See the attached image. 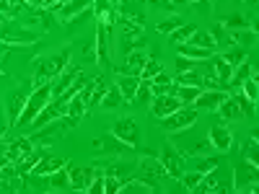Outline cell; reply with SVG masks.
<instances>
[{
  "mask_svg": "<svg viewBox=\"0 0 259 194\" xmlns=\"http://www.w3.org/2000/svg\"><path fill=\"white\" fill-rule=\"evenodd\" d=\"M215 168H218V158H200V166H197V171H200V174H210V171H215Z\"/></svg>",
  "mask_w": 259,
  "mask_h": 194,
  "instance_id": "48",
  "label": "cell"
},
{
  "mask_svg": "<svg viewBox=\"0 0 259 194\" xmlns=\"http://www.w3.org/2000/svg\"><path fill=\"white\" fill-rule=\"evenodd\" d=\"M210 145L215 150H221V153H228L231 145H233V135L228 132L226 127H210V135H207Z\"/></svg>",
  "mask_w": 259,
  "mask_h": 194,
  "instance_id": "15",
  "label": "cell"
},
{
  "mask_svg": "<svg viewBox=\"0 0 259 194\" xmlns=\"http://www.w3.org/2000/svg\"><path fill=\"white\" fill-rule=\"evenodd\" d=\"M50 184L52 191H62V189H70V176H68V168H57L55 174H50Z\"/></svg>",
  "mask_w": 259,
  "mask_h": 194,
  "instance_id": "31",
  "label": "cell"
},
{
  "mask_svg": "<svg viewBox=\"0 0 259 194\" xmlns=\"http://www.w3.org/2000/svg\"><path fill=\"white\" fill-rule=\"evenodd\" d=\"M150 101H153V93H150V80H140L138 93H135V99H133V106H135V104H150Z\"/></svg>",
  "mask_w": 259,
  "mask_h": 194,
  "instance_id": "36",
  "label": "cell"
},
{
  "mask_svg": "<svg viewBox=\"0 0 259 194\" xmlns=\"http://www.w3.org/2000/svg\"><path fill=\"white\" fill-rule=\"evenodd\" d=\"M96 60L104 65V62H109V41H106V26L99 24L96 29Z\"/></svg>",
  "mask_w": 259,
  "mask_h": 194,
  "instance_id": "24",
  "label": "cell"
},
{
  "mask_svg": "<svg viewBox=\"0 0 259 194\" xmlns=\"http://www.w3.org/2000/svg\"><path fill=\"white\" fill-rule=\"evenodd\" d=\"M52 3H55V0H39V6H41V8H45V6H52Z\"/></svg>",
  "mask_w": 259,
  "mask_h": 194,
  "instance_id": "52",
  "label": "cell"
},
{
  "mask_svg": "<svg viewBox=\"0 0 259 194\" xmlns=\"http://www.w3.org/2000/svg\"><path fill=\"white\" fill-rule=\"evenodd\" d=\"M179 106H182V101L174 93H166V96H153V101H150V112H153L158 119H163L171 112H177Z\"/></svg>",
  "mask_w": 259,
  "mask_h": 194,
  "instance_id": "10",
  "label": "cell"
},
{
  "mask_svg": "<svg viewBox=\"0 0 259 194\" xmlns=\"http://www.w3.org/2000/svg\"><path fill=\"white\" fill-rule=\"evenodd\" d=\"M161 70H163V65L158 60H153V57H148L145 65H143V70H140V80H153Z\"/></svg>",
  "mask_w": 259,
  "mask_h": 194,
  "instance_id": "32",
  "label": "cell"
},
{
  "mask_svg": "<svg viewBox=\"0 0 259 194\" xmlns=\"http://www.w3.org/2000/svg\"><path fill=\"white\" fill-rule=\"evenodd\" d=\"M36 36H39L36 31L24 29V31H8V34H3V41H6V44H34Z\"/></svg>",
  "mask_w": 259,
  "mask_h": 194,
  "instance_id": "25",
  "label": "cell"
},
{
  "mask_svg": "<svg viewBox=\"0 0 259 194\" xmlns=\"http://www.w3.org/2000/svg\"><path fill=\"white\" fill-rule=\"evenodd\" d=\"M89 194H101L104 191V174L96 168V174H94V179H91V184H89V189H85Z\"/></svg>",
  "mask_w": 259,
  "mask_h": 194,
  "instance_id": "44",
  "label": "cell"
},
{
  "mask_svg": "<svg viewBox=\"0 0 259 194\" xmlns=\"http://www.w3.org/2000/svg\"><path fill=\"white\" fill-rule=\"evenodd\" d=\"M78 78H80V68H75V65H68V68H65V70L55 78V83H50V85H52V96H60L65 88H70Z\"/></svg>",
  "mask_w": 259,
  "mask_h": 194,
  "instance_id": "13",
  "label": "cell"
},
{
  "mask_svg": "<svg viewBox=\"0 0 259 194\" xmlns=\"http://www.w3.org/2000/svg\"><path fill=\"white\" fill-rule=\"evenodd\" d=\"M182 24H184V21H182L179 16H168V18L158 21V24H156V29H158L161 34H171V31H174V29H179Z\"/></svg>",
  "mask_w": 259,
  "mask_h": 194,
  "instance_id": "40",
  "label": "cell"
},
{
  "mask_svg": "<svg viewBox=\"0 0 259 194\" xmlns=\"http://www.w3.org/2000/svg\"><path fill=\"white\" fill-rule=\"evenodd\" d=\"M112 135H114L117 140H122L127 148H138V142H140L138 122H135L133 117H127V119H119V122H114V127H112Z\"/></svg>",
  "mask_w": 259,
  "mask_h": 194,
  "instance_id": "6",
  "label": "cell"
},
{
  "mask_svg": "<svg viewBox=\"0 0 259 194\" xmlns=\"http://www.w3.org/2000/svg\"><path fill=\"white\" fill-rule=\"evenodd\" d=\"M194 191H221L218 179L212 176V171H210V176H207V174H202V179H200V184H197V186H194Z\"/></svg>",
  "mask_w": 259,
  "mask_h": 194,
  "instance_id": "41",
  "label": "cell"
},
{
  "mask_svg": "<svg viewBox=\"0 0 259 194\" xmlns=\"http://www.w3.org/2000/svg\"><path fill=\"white\" fill-rule=\"evenodd\" d=\"M145 60H148L145 50H133V52L127 55V60H124V68H117V73L119 75H140Z\"/></svg>",
  "mask_w": 259,
  "mask_h": 194,
  "instance_id": "14",
  "label": "cell"
},
{
  "mask_svg": "<svg viewBox=\"0 0 259 194\" xmlns=\"http://www.w3.org/2000/svg\"><path fill=\"white\" fill-rule=\"evenodd\" d=\"M241 93H244L251 104H256V99H259V85H256V78H246V80L241 83Z\"/></svg>",
  "mask_w": 259,
  "mask_h": 194,
  "instance_id": "39",
  "label": "cell"
},
{
  "mask_svg": "<svg viewBox=\"0 0 259 194\" xmlns=\"http://www.w3.org/2000/svg\"><path fill=\"white\" fill-rule=\"evenodd\" d=\"M246 78H259V75H256V68H254L251 62H241V65H236L233 73H231V78H228V85H241Z\"/></svg>",
  "mask_w": 259,
  "mask_h": 194,
  "instance_id": "20",
  "label": "cell"
},
{
  "mask_svg": "<svg viewBox=\"0 0 259 194\" xmlns=\"http://www.w3.org/2000/svg\"><path fill=\"white\" fill-rule=\"evenodd\" d=\"M212 150V145H210V140H197L189 150H187V156H194V158H202V156H207Z\"/></svg>",
  "mask_w": 259,
  "mask_h": 194,
  "instance_id": "42",
  "label": "cell"
},
{
  "mask_svg": "<svg viewBox=\"0 0 259 194\" xmlns=\"http://www.w3.org/2000/svg\"><path fill=\"white\" fill-rule=\"evenodd\" d=\"M52 99V85L47 83V85H39V88H34V93L31 96H26V104H24V112H21V117H18V127H29L34 119H36V114L47 106V101Z\"/></svg>",
  "mask_w": 259,
  "mask_h": 194,
  "instance_id": "2",
  "label": "cell"
},
{
  "mask_svg": "<svg viewBox=\"0 0 259 194\" xmlns=\"http://www.w3.org/2000/svg\"><path fill=\"white\" fill-rule=\"evenodd\" d=\"M202 83H205V75H202L197 68L179 73V85H202Z\"/></svg>",
  "mask_w": 259,
  "mask_h": 194,
  "instance_id": "34",
  "label": "cell"
},
{
  "mask_svg": "<svg viewBox=\"0 0 259 194\" xmlns=\"http://www.w3.org/2000/svg\"><path fill=\"white\" fill-rule=\"evenodd\" d=\"M194 122H197V109H192V106H179L177 112L163 117V129L166 132H182V129H189Z\"/></svg>",
  "mask_w": 259,
  "mask_h": 194,
  "instance_id": "3",
  "label": "cell"
},
{
  "mask_svg": "<svg viewBox=\"0 0 259 194\" xmlns=\"http://www.w3.org/2000/svg\"><path fill=\"white\" fill-rule=\"evenodd\" d=\"M119 186H122V181H119L117 176H109V174L104 176V191H106V194H117Z\"/></svg>",
  "mask_w": 259,
  "mask_h": 194,
  "instance_id": "47",
  "label": "cell"
},
{
  "mask_svg": "<svg viewBox=\"0 0 259 194\" xmlns=\"http://www.w3.org/2000/svg\"><path fill=\"white\" fill-rule=\"evenodd\" d=\"M26 6H39V0H24Z\"/></svg>",
  "mask_w": 259,
  "mask_h": 194,
  "instance_id": "53",
  "label": "cell"
},
{
  "mask_svg": "<svg viewBox=\"0 0 259 194\" xmlns=\"http://www.w3.org/2000/svg\"><path fill=\"white\" fill-rule=\"evenodd\" d=\"M6 129H8V124H6V117H3V114H0V135H3V132H6Z\"/></svg>",
  "mask_w": 259,
  "mask_h": 194,
  "instance_id": "51",
  "label": "cell"
},
{
  "mask_svg": "<svg viewBox=\"0 0 259 194\" xmlns=\"http://www.w3.org/2000/svg\"><path fill=\"white\" fill-rule=\"evenodd\" d=\"M244 3H256V0H244Z\"/></svg>",
  "mask_w": 259,
  "mask_h": 194,
  "instance_id": "54",
  "label": "cell"
},
{
  "mask_svg": "<svg viewBox=\"0 0 259 194\" xmlns=\"http://www.w3.org/2000/svg\"><path fill=\"white\" fill-rule=\"evenodd\" d=\"M68 168V176H70V189H78V191H85L96 174L94 166H75V163H65Z\"/></svg>",
  "mask_w": 259,
  "mask_h": 194,
  "instance_id": "7",
  "label": "cell"
},
{
  "mask_svg": "<svg viewBox=\"0 0 259 194\" xmlns=\"http://www.w3.org/2000/svg\"><path fill=\"white\" fill-rule=\"evenodd\" d=\"M158 161H161V166H163L168 179H182V174H184V158H182V153L171 142H163Z\"/></svg>",
  "mask_w": 259,
  "mask_h": 194,
  "instance_id": "4",
  "label": "cell"
},
{
  "mask_svg": "<svg viewBox=\"0 0 259 194\" xmlns=\"http://www.w3.org/2000/svg\"><path fill=\"white\" fill-rule=\"evenodd\" d=\"M91 3H94V0H68V3L55 6V13L62 18V24H68V21H70L73 16L83 13L85 8H91Z\"/></svg>",
  "mask_w": 259,
  "mask_h": 194,
  "instance_id": "12",
  "label": "cell"
},
{
  "mask_svg": "<svg viewBox=\"0 0 259 194\" xmlns=\"http://www.w3.org/2000/svg\"><path fill=\"white\" fill-rule=\"evenodd\" d=\"M194 31H197V26H194V24H182L179 29H174L168 36H171V41H174V44H184V41H187Z\"/></svg>",
  "mask_w": 259,
  "mask_h": 194,
  "instance_id": "33",
  "label": "cell"
},
{
  "mask_svg": "<svg viewBox=\"0 0 259 194\" xmlns=\"http://www.w3.org/2000/svg\"><path fill=\"white\" fill-rule=\"evenodd\" d=\"M138 168L145 174V179H148V181H153V184H156V181H161V179H166V171H163L161 161H158V158H153V156L143 158Z\"/></svg>",
  "mask_w": 259,
  "mask_h": 194,
  "instance_id": "17",
  "label": "cell"
},
{
  "mask_svg": "<svg viewBox=\"0 0 259 194\" xmlns=\"http://www.w3.org/2000/svg\"><path fill=\"white\" fill-rule=\"evenodd\" d=\"M65 114H68V101H62L60 96H55V99L47 101V106L36 114V119L29 127H45V124H50V122H55V119H60Z\"/></svg>",
  "mask_w": 259,
  "mask_h": 194,
  "instance_id": "5",
  "label": "cell"
},
{
  "mask_svg": "<svg viewBox=\"0 0 259 194\" xmlns=\"http://www.w3.org/2000/svg\"><path fill=\"white\" fill-rule=\"evenodd\" d=\"M68 60H70V50H62V52H57V55H52V57H47V60H39L36 73H34V88H39V85H47L52 78H57V75L70 65Z\"/></svg>",
  "mask_w": 259,
  "mask_h": 194,
  "instance_id": "1",
  "label": "cell"
},
{
  "mask_svg": "<svg viewBox=\"0 0 259 194\" xmlns=\"http://www.w3.org/2000/svg\"><path fill=\"white\" fill-rule=\"evenodd\" d=\"M200 179H202V174H200V171H194V174H182V179H179V181H182L187 189H192V191H194V186L200 184Z\"/></svg>",
  "mask_w": 259,
  "mask_h": 194,
  "instance_id": "46",
  "label": "cell"
},
{
  "mask_svg": "<svg viewBox=\"0 0 259 194\" xmlns=\"http://www.w3.org/2000/svg\"><path fill=\"white\" fill-rule=\"evenodd\" d=\"M62 166H65L62 158H39V161L31 166L29 174H34V176H50V174H55V171L62 168Z\"/></svg>",
  "mask_w": 259,
  "mask_h": 194,
  "instance_id": "19",
  "label": "cell"
},
{
  "mask_svg": "<svg viewBox=\"0 0 259 194\" xmlns=\"http://www.w3.org/2000/svg\"><path fill=\"white\" fill-rule=\"evenodd\" d=\"M210 65H212V75L218 78L221 83H226V85H228V78H231V73H233V68H231V65H228V62H226L221 55H215Z\"/></svg>",
  "mask_w": 259,
  "mask_h": 194,
  "instance_id": "26",
  "label": "cell"
},
{
  "mask_svg": "<svg viewBox=\"0 0 259 194\" xmlns=\"http://www.w3.org/2000/svg\"><path fill=\"white\" fill-rule=\"evenodd\" d=\"M62 3H68V0H62Z\"/></svg>",
  "mask_w": 259,
  "mask_h": 194,
  "instance_id": "55",
  "label": "cell"
},
{
  "mask_svg": "<svg viewBox=\"0 0 259 194\" xmlns=\"http://www.w3.org/2000/svg\"><path fill=\"white\" fill-rule=\"evenodd\" d=\"M200 91H202V85H177L174 83V96L182 101V106H192L194 99L200 96Z\"/></svg>",
  "mask_w": 259,
  "mask_h": 194,
  "instance_id": "21",
  "label": "cell"
},
{
  "mask_svg": "<svg viewBox=\"0 0 259 194\" xmlns=\"http://www.w3.org/2000/svg\"><path fill=\"white\" fill-rule=\"evenodd\" d=\"M197 62H200V60H189V57H182V55H179V57H177V70H179V73L194 70V68H197Z\"/></svg>",
  "mask_w": 259,
  "mask_h": 194,
  "instance_id": "49",
  "label": "cell"
},
{
  "mask_svg": "<svg viewBox=\"0 0 259 194\" xmlns=\"http://www.w3.org/2000/svg\"><path fill=\"white\" fill-rule=\"evenodd\" d=\"M18 13H21V6H13L8 0H0V16H3V21H13Z\"/></svg>",
  "mask_w": 259,
  "mask_h": 194,
  "instance_id": "43",
  "label": "cell"
},
{
  "mask_svg": "<svg viewBox=\"0 0 259 194\" xmlns=\"http://www.w3.org/2000/svg\"><path fill=\"white\" fill-rule=\"evenodd\" d=\"M236 104H239V109H241V117H251L254 114V104L241 93V96H236Z\"/></svg>",
  "mask_w": 259,
  "mask_h": 194,
  "instance_id": "45",
  "label": "cell"
},
{
  "mask_svg": "<svg viewBox=\"0 0 259 194\" xmlns=\"http://www.w3.org/2000/svg\"><path fill=\"white\" fill-rule=\"evenodd\" d=\"M256 186V166L251 163H241L233 168V189L236 191H254Z\"/></svg>",
  "mask_w": 259,
  "mask_h": 194,
  "instance_id": "8",
  "label": "cell"
},
{
  "mask_svg": "<svg viewBox=\"0 0 259 194\" xmlns=\"http://www.w3.org/2000/svg\"><path fill=\"white\" fill-rule=\"evenodd\" d=\"M187 44H194V47H202V50H210V52H215V47H218V41L212 39V34L210 31H202V29H197L189 39H187Z\"/></svg>",
  "mask_w": 259,
  "mask_h": 194,
  "instance_id": "23",
  "label": "cell"
},
{
  "mask_svg": "<svg viewBox=\"0 0 259 194\" xmlns=\"http://www.w3.org/2000/svg\"><path fill=\"white\" fill-rule=\"evenodd\" d=\"M223 29H226V31H239V29H249V21H246L244 16H239V13H233V16H228V18L223 21Z\"/></svg>",
  "mask_w": 259,
  "mask_h": 194,
  "instance_id": "37",
  "label": "cell"
},
{
  "mask_svg": "<svg viewBox=\"0 0 259 194\" xmlns=\"http://www.w3.org/2000/svg\"><path fill=\"white\" fill-rule=\"evenodd\" d=\"M221 57L231 65V68H236V65H241V62H244V52H231V55L226 52V55H221Z\"/></svg>",
  "mask_w": 259,
  "mask_h": 194,
  "instance_id": "50",
  "label": "cell"
},
{
  "mask_svg": "<svg viewBox=\"0 0 259 194\" xmlns=\"http://www.w3.org/2000/svg\"><path fill=\"white\" fill-rule=\"evenodd\" d=\"M218 112H221L223 119H239V117H241L239 104H236V99H231V96H226V99L218 104Z\"/></svg>",
  "mask_w": 259,
  "mask_h": 194,
  "instance_id": "29",
  "label": "cell"
},
{
  "mask_svg": "<svg viewBox=\"0 0 259 194\" xmlns=\"http://www.w3.org/2000/svg\"><path fill=\"white\" fill-rule=\"evenodd\" d=\"M138 85H140V75H119V78H117V88H119L124 104L133 106V99H135V93H138Z\"/></svg>",
  "mask_w": 259,
  "mask_h": 194,
  "instance_id": "16",
  "label": "cell"
},
{
  "mask_svg": "<svg viewBox=\"0 0 259 194\" xmlns=\"http://www.w3.org/2000/svg\"><path fill=\"white\" fill-rule=\"evenodd\" d=\"M96 148H101L104 153H112V156H119V153H124V142L122 140H117L114 135H109V137H104V140H96Z\"/></svg>",
  "mask_w": 259,
  "mask_h": 194,
  "instance_id": "30",
  "label": "cell"
},
{
  "mask_svg": "<svg viewBox=\"0 0 259 194\" xmlns=\"http://www.w3.org/2000/svg\"><path fill=\"white\" fill-rule=\"evenodd\" d=\"M31 150H34L31 137H16V140L6 142V156H8L11 163H21V161L31 153Z\"/></svg>",
  "mask_w": 259,
  "mask_h": 194,
  "instance_id": "9",
  "label": "cell"
},
{
  "mask_svg": "<svg viewBox=\"0 0 259 194\" xmlns=\"http://www.w3.org/2000/svg\"><path fill=\"white\" fill-rule=\"evenodd\" d=\"M244 158L251 163V166H256L259 163V148H256V135H251L249 140H246V145H244Z\"/></svg>",
  "mask_w": 259,
  "mask_h": 194,
  "instance_id": "38",
  "label": "cell"
},
{
  "mask_svg": "<svg viewBox=\"0 0 259 194\" xmlns=\"http://www.w3.org/2000/svg\"><path fill=\"white\" fill-rule=\"evenodd\" d=\"M24 104H26V93L24 91H13L8 96V127H13L24 112Z\"/></svg>",
  "mask_w": 259,
  "mask_h": 194,
  "instance_id": "18",
  "label": "cell"
},
{
  "mask_svg": "<svg viewBox=\"0 0 259 194\" xmlns=\"http://www.w3.org/2000/svg\"><path fill=\"white\" fill-rule=\"evenodd\" d=\"M124 104V99H122V93H119V88L114 85V88H106L104 91V96H101V109L104 112H114V109H119V106Z\"/></svg>",
  "mask_w": 259,
  "mask_h": 194,
  "instance_id": "22",
  "label": "cell"
},
{
  "mask_svg": "<svg viewBox=\"0 0 259 194\" xmlns=\"http://www.w3.org/2000/svg\"><path fill=\"white\" fill-rule=\"evenodd\" d=\"M104 91H106V83H104V78H94V91H91V99H89V109H96V106L101 104Z\"/></svg>",
  "mask_w": 259,
  "mask_h": 194,
  "instance_id": "35",
  "label": "cell"
},
{
  "mask_svg": "<svg viewBox=\"0 0 259 194\" xmlns=\"http://www.w3.org/2000/svg\"><path fill=\"white\" fill-rule=\"evenodd\" d=\"M133 171H135L133 163H109V166H106V174H109V176H117L119 181L133 179Z\"/></svg>",
  "mask_w": 259,
  "mask_h": 194,
  "instance_id": "28",
  "label": "cell"
},
{
  "mask_svg": "<svg viewBox=\"0 0 259 194\" xmlns=\"http://www.w3.org/2000/svg\"><path fill=\"white\" fill-rule=\"evenodd\" d=\"M179 47V55L182 57H189V60H210L212 57V52L210 50H202V47H194V44H187V41H184V44H177Z\"/></svg>",
  "mask_w": 259,
  "mask_h": 194,
  "instance_id": "27",
  "label": "cell"
},
{
  "mask_svg": "<svg viewBox=\"0 0 259 194\" xmlns=\"http://www.w3.org/2000/svg\"><path fill=\"white\" fill-rule=\"evenodd\" d=\"M228 96V91H215V88H210V91H200V96L194 99V109H207V112H215L218 109V104L223 101Z\"/></svg>",
  "mask_w": 259,
  "mask_h": 194,
  "instance_id": "11",
  "label": "cell"
}]
</instances>
